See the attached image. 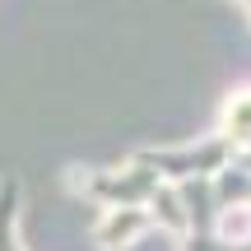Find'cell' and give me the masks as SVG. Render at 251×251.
Wrapping results in <instances>:
<instances>
[{
	"label": "cell",
	"mask_w": 251,
	"mask_h": 251,
	"mask_svg": "<svg viewBox=\"0 0 251 251\" xmlns=\"http://www.w3.org/2000/svg\"><path fill=\"white\" fill-rule=\"evenodd\" d=\"M158 186H163V177L149 172L144 163H135V158L126 168H93L84 177H75V191L98 200L102 209H144Z\"/></svg>",
	"instance_id": "1"
},
{
	"label": "cell",
	"mask_w": 251,
	"mask_h": 251,
	"mask_svg": "<svg viewBox=\"0 0 251 251\" xmlns=\"http://www.w3.org/2000/svg\"><path fill=\"white\" fill-rule=\"evenodd\" d=\"M228 158H233V144H228L224 135H209V140H200V144H172V149H140L135 153V163H144L149 172H158L172 186L196 181V177H214Z\"/></svg>",
	"instance_id": "2"
},
{
	"label": "cell",
	"mask_w": 251,
	"mask_h": 251,
	"mask_svg": "<svg viewBox=\"0 0 251 251\" xmlns=\"http://www.w3.org/2000/svg\"><path fill=\"white\" fill-rule=\"evenodd\" d=\"M149 224H153L149 209H102L93 237H98V247H126L135 233H144Z\"/></svg>",
	"instance_id": "3"
},
{
	"label": "cell",
	"mask_w": 251,
	"mask_h": 251,
	"mask_svg": "<svg viewBox=\"0 0 251 251\" xmlns=\"http://www.w3.org/2000/svg\"><path fill=\"white\" fill-rule=\"evenodd\" d=\"M149 219L158 228H168V233H186V209H181V196H177V186H172V181H163L158 191H153L149 196Z\"/></svg>",
	"instance_id": "4"
},
{
	"label": "cell",
	"mask_w": 251,
	"mask_h": 251,
	"mask_svg": "<svg viewBox=\"0 0 251 251\" xmlns=\"http://www.w3.org/2000/svg\"><path fill=\"white\" fill-rule=\"evenodd\" d=\"M14 224H19V181L5 177L0 181V251H19Z\"/></svg>",
	"instance_id": "5"
},
{
	"label": "cell",
	"mask_w": 251,
	"mask_h": 251,
	"mask_svg": "<svg viewBox=\"0 0 251 251\" xmlns=\"http://www.w3.org/2000/svg\"><path fill=\"white\" fill-rule=\"evenodd\" d=\"M19 251H24V247H19Z\"/></svg>",
	"instance_id": "6"
}]
</instances>
